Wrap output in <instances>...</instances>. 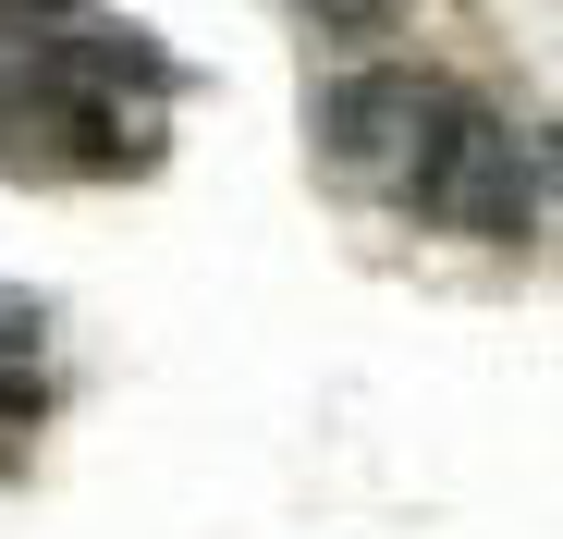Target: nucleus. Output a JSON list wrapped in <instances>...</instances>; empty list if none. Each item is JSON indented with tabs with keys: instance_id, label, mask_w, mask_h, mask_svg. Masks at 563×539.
<instances>
[{
	"instance_id": "nucleus-1",
	"label": "nucleus",
	"mask_w": 563,
	"mask_h": 539,
	"mask_svg": "<svg viewBox=\"0 0 563 539\" xmlns=\"http://www.w3.org/2000/svg\"><path fill=\"white\" fill-rule=\"evenodd\" d=\"M405 197L441 221V233H478V245H527L539 209H551V135L515 147V123L478 99V86L441 74V99L417 123V160H405Z\"/></svg>"
},
{
	"instance_id": "nucleus-2",
	"label": "nucleus",
	"mask_w": 563,
	"mask_h": 539,
	"mask_svg": "<svg viewBox=\"0 0 563 539\" xmlns=\"http://www.w3.org/2000/svg\"><path fill=\"white\" fill-rule=\"evenodd\" d=\"M429 99H441V74H429V62H367V74H343L331 99H319V147H331L343 172H380V185H405Z\"/></svg>"
},
{
	"instance_id": "nucleus-3",
	"label": "nucleus",
	"mask_w": 563,
	"mask_h": 539,
	"mask_svg": "<svg viewBox=\"0 0 563 539\" xmlns=\"http://www.w3.org/2000/svg\"><path fill=\"white\" fill-rule=\"evenodd\" d=\"M49 74L62 86H86V99H172V50L159 37H135V25H62L49 37Z\"/></svg>"
},
{
	"instance_id": "nucleus-4",
	"label": "nucleus",
	"mask_w": 563,
	"mask_h": 539,
	"mask_svg": "<svg viewBox=\"0 0 563 539\" xmlns=\"http://www.w3.org/2000/svg\"><path fill=\"white\" fill-rule=\"evenodd\" d=\"M307 13H319V25H331V37H380V25H393V13H405V0H307Z\"/></svg>"
},
{
	"instance_id": "nucleus-5",
	"label": "nucleus",
	"mask_w": 563,
	"mask_h": 539,
	"mask_svg": "<svg viewBox=\"0 0 563 539\" xmlns=\"http://www.w3.org/2000/svg\"><path fill=\"white\" fill-rule=\"evenodd\" d=\"M37 405H49V381H37V369H25V355H0V429H25V417H37Z\"/></svg>"
},
{
	"instance_id": "nucleus-6",
	"label": "nucleus",
	"mask_w": 563,
	"mask_h": 539,
	"mask_svg": "<svg viewBox=\"0 0 563 539\" xmlns=\"http://www.w3.org/2000/svg\"><path fill=\"white\" fill-rule=\"evenodd\" d=\"M0 25H49L62 37V25H86V0H0Z\"/></svg>"
}]
</instances>
